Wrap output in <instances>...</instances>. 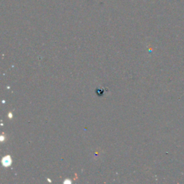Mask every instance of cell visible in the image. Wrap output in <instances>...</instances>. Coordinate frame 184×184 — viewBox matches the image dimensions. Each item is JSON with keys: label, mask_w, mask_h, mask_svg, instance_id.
Here are the masks:
<instances>
[{"label": "cell", "mask_w": 184, "mask_h": 184, "mask_svg": "<svg viewBox=\"0 0 184 184\" xmlns=\"http://www.w3.org/2000/svg\"><path fill=\"white\" fill-rule=\"evenodd\" d=\"M2 165H3L4 166L8 167V166H10V165H11V163H12V159H11V158H10L9 155H7V156H5V157L2 159Z\"/></svg>", "instance_id": "obj_1"}, {"label": "cell", "mask_w": 184, "mask_h": 184, "mask_svg": "<svg viewBox=\"0 0 184 184\" xmlns=\"http://www.w3.org/2000/svg\"><path fill=\"white\" fill-rule=\"evenodd\" d=\"M9 116H10V117H12V114H9Z\"/></svg>", "instance_id": "obj_2"}]
</instances>
